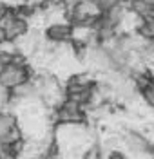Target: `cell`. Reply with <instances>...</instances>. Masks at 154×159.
I'll return each mask as SVG.
<instances>
[{
  "mask_svg": "<svg viewBox=\"0 0 154 159\" xmlns=\"http://www.w3.org/2000/svg\"><path fill=\"white\" fill-rule=\"evenodd\" d=\"M27 81H29V70L18 60H13L11 63L0 69V85L4 89L15 90L16 87H20Z\"/></svg>",
  "mask_w": 154,
  "mask_h": 159,
  "instance_id": "cell-1",
  "label": "cell"
},
{
  "mask_svg": "<svg viewBox=\"0 0 154 159\" xmlns=\"http://www.w3.org/2000/svg\"><path fill=\"white\" fill-rule=\"evenodd\" d=\"M72 34V27L67 24H54L47 29V38L53 42H65Z\"/></svg>",
  "mask_w": 154,
  "mask_h": 159,
  "instance_id": "cell-2",
  "label": "cell"
},
{
  "mask_svg": "<svg viewBox=\"0 0 154 159\" xmlns=\"http://www.w3.org/2000/svg\"><path fill=\"white\" fill-rule=\"evenodd\" d=\"M142 94H143V99L147 101V105L154 109V80H152V83H151V85L142 92Z\"/></svg>",
  "mask_w": 154,
  "mask_h": 159,
  "instance_id": "cell-3",
  "label": "cell"
}]
</instances>
